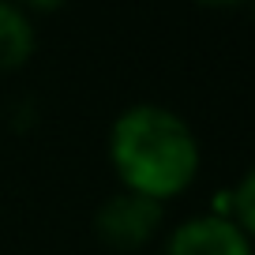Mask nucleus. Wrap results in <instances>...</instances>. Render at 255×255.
<instances>
[{
	"instance_id": "nucleus-5",
	"label": "nucleus",
	"mask_w": 255,
	"mask_h": 255,
	"mask_svg": "<svg viewBox=\"0 0 255 255\" xmlns=\"http://www.w3.org/2000/svg\"><path fill=\"white\" fill-rule=\"evenodd\" d=\"M229 214L237 218V225L255 240V165H248V173L237 180V188L229 191Z\"/></svg>"
},
{
	"instance_id": "nucleus-4",
	"label": "nucleus",
	"mask_w": 255,
	"mask_h": 255,
	"mask_svg": "<svg viewBox=\"0 0 255 255\" xmlns=\"http://www.w3.org/2000/svg\"><path fill=\"white\" fill-rule=\"evenodd\" d=\"M34 53H38L34 15L23 11L15 0H0V75L26 68Z\"/></svg>"
},
{
	"instance_id": "nucleus-3",
	"label": "nucleus",
	"mask_w": 255,
	"mask_h": 255,
	"mask_svg": "<svg viewBox=\"0 0 255 255\" xmlns=\"http://www.w3.org/2000/svg\"><path fill=\"white\" fill-rule=\"evenodd\" d=\"M165 255H255V240L237 225L233 214H207L184 218L165 237Z\"/></svg>"
},
{
	"instance_id": "nucleus-2",
	"label": "nucleus",
	"mask_w": 255,
	"mask_h": 255,
	"mask_svg": "<svg viewBox=\"0 0 255 255\" xmlns=\"http://www.w3.org/2000/svg\"><path fill=\"white\" fill-rule=\"evenodd\" d=\"M90 225H94V237L102 248H109L117 255H131L150 248L165 233V203L120 188L109 199L98 203Z\"/></svg>"
},
{
	"instance_id": "nucleus-1",
	"label": "nucleus",
	"mask_w": 255,
	"mask_h": 255,
	"mask_svg": "<svg viewBox=\"0 0 255 255\" xmlns=\"http://www.w3.org/2000/svg\"><path fill=\"white\" fill-rule=\"evenodd\" d=\"M109 165L120 188L146 199H180L203 169V146L176 109L135 102L109 128Z\"/></svg>"
},
{
	"instance_id": "nucleus-7",
	"label": "nucleus",
	"mask_w": 255,
	"mask_h": 255,
	"mask_svg": "<svg viewBox=\"0 0 255 255\" xmlns=\"http://www.w3.org/2000/svg\"><path fill=\"white\" fill-rule=\"evenodd\" d=\"M191 4H199V8H214V11H225V8H244L248 0H191Z\"/></svg>"
},
{
	"instance_id": "nucleus-6",
	"label": "nucleus",
	"mask_w": 255,
	"mask_h": 255,
	"mask_svg": "<svg viewBox=\"0 0 255 255\" xmlns=\"http://www.w3.org/2000/svg\"><path fill=\"white\" fill-rule=\"evenodd\" d=\"M23 11H30V15H53V11H60L68 0H15Z\"/></svg>"
}]
</instances>
